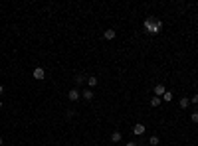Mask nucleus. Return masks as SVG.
<instances>
[{"label":"nucleus","instance_id":"nucleus-2","mask_svg":"<svg viewBox=\"0 0 198 146\" xmlns=\"http://www.w3.org/2000/svg\"><path fill=\"white\" fill-rule=\"evenodd\" d=\"M32 75H34V79H40V81H42V79L46 77V69H44V67H36V69L32 71Z\"/></svg>","mask_w":198,"mask_h":146},{"label":"nucleus","instance_id":"nucleus-18","mask_svg":"<svg viewBox=\"0 0 198 146\" xmlns=\"http://www.w3.org/2000/svg\"><path fill=\"white\" fill-rule=\"evenodd\" d=\"M2 93H4V87H2V85H0V95H2Z\"/></svg>","mask_w":198,"mask_h":146},{"label":"nucleus","instance_id":"nucleus-11","mask_svg":"<svg viewBox=\"0 0 198 146\" xmlns=\"http://www.w3.org/2000/svg\"><path fill=\"white\" fill-rule=\"evenodd\" d=\"M83 81H87V79L83 77V75H77V77H75V85H77V87H81V85H83Z\"/></svg>","mask_w":198,"mask_h":146},{"label":"nucleus","instance_id":"nucleus-16","mask_svg":"<svg viewBox=\"0 0 198 146\" xmlns=\"http://www.w3.org/2000/svg\"><path fill=\"white\" fill-rule=\"evenodd\" d=\"M190 103H194V105H196V103H198V95H192V97H190Z\"/></svg>","mask_w":198,"mask_h":146},{"label":"nucleus","instance_id":"nucleus-13","mask_svg":"<svg viewBox=\"0 0 198 146\" xmlns=\"http://www.w3.org/2000/svg\"><path fill=\"white\" fill-rule=\"evenodd\" d=\"M161 101H163L161 97H153V99H151V107H159V105H161Z\"/></svg>","mask_w":198,"mask_h":146},{"label":"nucleus","instance_id":"nucleus-4","mask_svg":"<svg viewBox=\"0 0 198 146\" xmlns=\"http://www.w3.org/2000/svg\"><path fill=\"white\" fill-rule=\"evenodd\" d=\"M166 93V87L163 85V83H159V85H155V97H163V95Z\"/></svg>","mask_w":198,"mask_h":146},{"label":"nucleus","instance_id":"nucleus-5","mask_svg":"<svg viewBox=\"0 0 198 146\" xmlns=\"http://www.w3.org/2000/svg\"><path fill=\"white\" fill-rule=\"evenodd\" d=\"M79 97H81V93H79L77 89H69L67 91V99H69V101H77Z\"/></svg>","mask_w":198,"mask_h":146},{"label":"nucleus","instance_id":"nucleus-6","mask_svg":"<svg viewBox=\"0 0 198 146\" xmlns=\"http://www.w3.org/2000/svg\"><path fill=\"white\" fill-rule=\"evenodd\" d=\"M105 40H115V30H111V28H109V30H105Z\"/></svg>","mask_w":198,"mask_h":146},{"label":"nucleus","instance_id":"nucleus-7","mask_svg":"<svg viewBox=\"0 0 198 146\" xmlns=\"http://www.w3.org/2000/svg\"><path fill=\"white\" fill-rule=\"evenodd\" d=\"M81 95H83V99H85V101H91V99H93V91H91V89H85Z\"/></svg>","mask_w":198,"mask_h":146},{"label":"nucleus","instance_id":"nucleus-9","mask_svg":"<svg viewBox=\"0 0 198 146\" xmlns=\"http://www.w3.org/2000/svg\"><path fill=\"white\" fill-rule=\"evenodd\" d=\"M188 105H190V99H188V97H182V99H180V109H186Z\"/></svg>","mask_w":198,"mask_h":146},{"label":"nucleus","instance_id":"nucleus-12","mask_svg":"<svg viewBox=\"0 0 198 146\" xmlns=\"http://www.w3.org/2000/svg\"><path fill=\"white\" fill-rule=\"evenodd\" d=\"M121 138H123V136H121V132H117V130H115V132H113V134H111V140H113V142H119Z\"/></svg>","mask_w":198,"mask_h":146},{"label":"nucleus","instance_id":"nucleus-3","mask_svg":"<svg viewBox=\"0 0 198 146\" xmlns=\"http://www.w3.org/2000/svg\"><path fill=\"white\" fill-rule=\"evenodd\" d=\"M145 130H147V126H145V124H143V123H137V124H135V126H133V132H135V134H137V136L145 134Z\"/></svg>","mask_w":198,"mask_h":146},{"label":"nucleus","instance_id":"nucleus-14","mask_svg":"<svg viewBox=\"0 0 198 146\" xmlns=\"http://www.w3.org/2000/svg\"><path fill=\"white\" fill-rule=\"evenodd\" d=\"M172 97H174V95H172V93H170V91H166V93H165V95H163V97H161V99H163V101H166V103H168V101H172Z\"/></svg>","mask_w":198,"mask_h":146},{"label":"nucleus","instance_id":"nucleus-20","mask_svg":"<svg viewBox=\"0 0 198 146\" xmlns=\"http://www.w3.org/2000/svg\"><path fill=\"white\" fill-rule=\"evenodd\" d=\"M0 109H2V101H0Z\"/></svg>","mask_w":198,"mask_h":146},{"label":"nucleus","instance_id":"nucleus-1","mask_svg":"<svg viewBox=\"0 0 198 146\" xmlns=\"http://www.w3.org/2000/svg\"><path fill=\"white\" fill-rule=\"evenodd\" d=\"M143 26H145V32H147V34H151V36L159 34V32L163 30V22L159 18H147Z\"/></svg>","mask_w":198,"mask_h":146},{"label":"nucleus","instance_id":"nucleus-19","mask_svg":"<svg viewBox=\"0 0 198 146\" xmlns=\"http://www.w3.org/2000/svg\"><path fill=\"white\" fill-rule=\"evenodd\" d=\"M2 144H4V140H2V138H0V146H2Z\"/></svg>","mask_w":198,"mask_h":146},{"label":"nucleus","instance_id":"nucleus-17","mask_svg":"<svg viewBox=\"0 0 198 146\" xmlns=\"http://www.w3.org/2000/svg\"><path fill=\"white\" fill-rule=\"evenodd\" d=\"M125 146H137V142H127Z\"/></svg>","mask_w":198,"mask_h":146},{"label":"nucleus","instance_id":"nucleus-10","mask_svg":"<svg viewBox=\"0 0 198 146\" xmlns=\"http://www.w3.org/2000/svg\"><path fill=\"white\" fill-rule=\"evenodd\" d=\"M87 83H89V87H97L99 79H97V77H87Z\"/></svg>","mask_w":198,"mask_h":146},{"label":"nucleus","instance_id":"nucleus-15","mask_svg":"<svg viewBox=\"0 0 198 146\" xmlns=\"http://www.w3.org/2000/svg\"><path fill=\"white\" fill-rule=\"evenodd\" d=\"M190 120H192V123H198V112H196V111L190 115Z\"/></svg>","mask_w":198,"mask_h":146},{"label":"nucleus","instance_id":"nucleus-8","mask_svg":"<svg viewBox=\"0 0 198 146\" xmlns=\"http://www.w3.org/2000/svg\"><path fill=\"white\" fill-rule=\"evenodd\" d=\"M159 142H161V140H159L157 134H153V136L149 138V144H151V146H159Z\"/></svg>","mask_w":198,"mask_h":146}]
</instances>
